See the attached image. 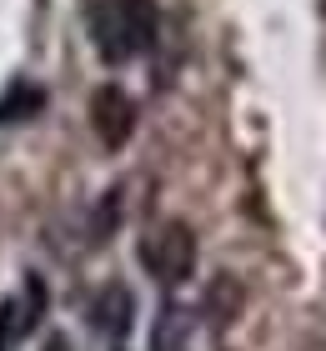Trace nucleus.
I'll list each match as a JSON object with an SVG mask.
<instances>
[{"label": "nucleus", "instance_id": "nucleus-10", "mask_svg": "<svg viewBox=\"0 0 326 351\" xmlns=\"http://www.w3.org/2000/svg\"><path fill=\"white\" fill-rule=\"evenodd\" d=\"M181 337H186V311L166 306L161 311V326H156V351H171V341L181 346Z\"/></svg>", "mask_w": 326, "mask_h": 351}, {"label": "nucleus", "instance_id": "nucleus-5", "mask_svg": "<svg viewBox=\"0 0 326 351\" xmlns=\"http://www.w3.org/2000/svg\"><path fill=\"white\" fill-rule=\"evenodd\" d=\"M45 110V90L36 81H10L5 95H0V125H15V121H30Z\"/></svg>", "mask_w": 326, "mask_h": 351}, {"label": "nucleus", "instance_id": "nucleus-2", "mask_svg": "<svg viewBox=\"0 0 326 351\" xmlns=\"http://www.w3.org/2000/svg\"><path fill=\"white\" fill-rule=\"evenodd\" d=\"M91 131L106 151H121L130 136H136V101L121 86H95L91 90Z\"/></svg>", "mask_w": 326, "mask_h": 351}, {"label": "nucleus", "instance_id": "nucleus-7", "mask_svg": "<svg viewBox=\"0 0 326 351\" xmlns=\"http://www.w3.org/2000/svg\"><path fill=\"white\" fill-rule=\"evenodd\" d=\"M121 5H126V21H130V40H136V56H141V51H151V45H156V25H161L156 0H121Z\"/></svg>", "mask_w": 326, "mask_h": 351}, {"label": "nucleus", "instance_id": "nucleus-9", "mask_svg": "<svg viewBox=\"0 0 326 351\" xmlns=\"http://www.w3.org/2000/svg\"><path fill=\"white\" fill-rule=\"evenodd\" d=\"M45 301H51V296H45V281H40V276H25V291H21V311H25V326H30V331L40 326V316H45Z\"/></svg>", "mask_w": 326, "mask_h": 351}, {"label": "nucleus", "instance_id": "nucleus-1", "mask_svg": "<svg viewBox=\"0 0 326 351\" xmlns=\"http://www.w3.org/2000/svg\"><path fill=\"white\" fill-rule=\"evenodd\" d=\"M141 266L151 271L161 286H181L196 271V231L186 221H161V226L141 241Z\"/></svg>", "mask_w": 326, "mask_h": 351}, {"label": "nucleus", "instance_id": "nucleus-6", "mask_svg": "<svg viewBox=\"0 0 326 351\" xmlns=\"http://www.w3.org/2000/svg\"><path fill=\"white\" fill-rule=\"evenodd\" d=\"M241 306H246V291H241V281L231 276H216L211 281V291H206V316H211V326H231Z\"/></svg>", "mask_w": 326, "mask_h": 351}, {"label": "nucleus", "instance_id": "nucleus-8", "mask_svg": "<svg viewBox=\"0 0 326 351\" xmlns=\"http://www.w3.org/2000/svg\"><path fill=\"white\" fill-rule=\"evenodd\" d=\"M21 337H30L25 311H21V296H5V301H0V351H15Z\"/></svg>", "mask_w": 326, "mask_h": 351}, {"label": "nucleus", "instance_id": "nucleus-4", "mask_svg": "<svg viewBox=\"0 0 326 351\" xmlns=\"http://www.w3.org/2000/svg\"><path fill=\"white\" fill-rule=\"evenodd\" d=\"M91 322H95V331H106L110 341H121L126 331H130V322H136V296H130V286H106L101 296H95V306H91Z\"/></svg>", "mask_w": 326, "mask_h": 351}, {"label": "nucleus", "instance_id": "nucleus-11", "mask_svg": "<svg viewBox=\"0 0 326 351\" xmlns=\"http://www.w3.org/2000/svg\"><path fill=\"white\" fill-rule=\"evenodd\" d=\"M40 351H71V341H65V337H45V346Z\"/></svg>", "mask_w": 326, "mask_h": 351}, {"label": "nucleus", "instance_id": "nucleus-3", "mask_svg": "<svg viewBox=\"0 0 326 351\" xmlns=\"http://www.w3.org/2000/svg\"><path fill=\"white\" fill-rule=\"evenodd\" d=\"M91 40H95V56L106 66H121V60L136 56V40H130V21H126L121 0H95L91 5Z\"/></svg>", "mask_w": 326, "mask_h": 351}]
</instances>
